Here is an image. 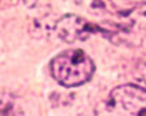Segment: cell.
<instances>
[{"label": "cell", "mask_w": 146, "mask_h": 116, "mask_svg": "<svg viewBox=\"0 0 146 116\" xmlns=\"http://www.w3.org/2000/svg\"><path fill=\"white\" fill-rule=\"evenodd\" d=\"M95 116H146V89L123 84L95 107Z\"/></svg>", "instance_id": "obj_1"}, {"label": "cell", "mask_w": 146, "mask_h": 116, "mask_svg": "<svg viewBox=\"0 0 146 116\" xmlns=\"http://www.w3.org/2000/svg\"><path fill=\"white\" fill-rule=\"evenodd\" d=\"M51 75L59 84L76 87L88 82L94 75V61L83 50H66L51 61Z\"/></svg>", "instance_id": "obj_2"}, {"label": "cell", "mask_w": 146, "mask_h": 116, "mask_svg": "<svg viewBox=\"0 0 146 116\" xmlns=\"http://www.w3.org/2000/svg\"><path fill=\"white\" fill-rule=\"evenodd\" d=\"M55 32L58 37L66 43H74L79 40H86L91 35L101 33L99 25L90 22L74 14H68L58 19L55 24Z\"/></svg>", "instance_id": "obj_3"}]
</instances>
